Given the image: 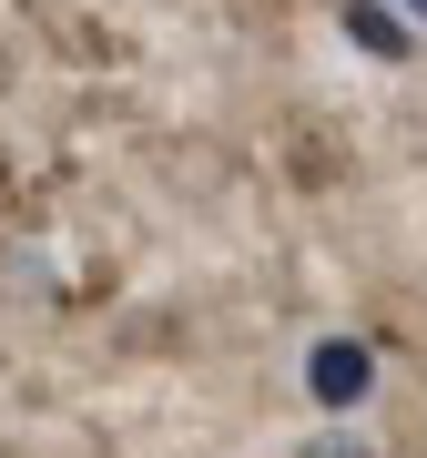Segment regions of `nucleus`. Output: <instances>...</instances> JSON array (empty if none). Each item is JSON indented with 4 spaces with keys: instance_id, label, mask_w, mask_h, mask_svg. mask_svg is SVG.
Masks as SVG:
<instances>
[{
    "instance_id": "obj_3",
    "label": "nucleus",
    "mask_w": 427,
    "mask_h": 458,
    "mask_svg": "<svg viewBox=\"0 0 427 458\" xmlns=\"http://www.w3.org/2000/svg\"><path fill=\"white\" fill-rule=\"evenodd\" d=\"M306 458H356V448H346V438H326V448H306Z\"/></svg>"
},
{
    "instance_id": "obj_1",
    "label": "nucleus",
    "mask_w": 427,
    "mask_h": 458,
    "mask_svg": "<svg viewBox=\"0 0 427 458\" xmlns=\"http://www.w3.org/2000/svg\"><path fill=\"white\" fill-rule=\"evenodd\" d=\"M306 387L326 397V408H356V397L377 387V357H366V336H326V346L306 357Z\"/></svg>"
},
{
    "instance_id": "obj_2",
    "label": "nucleus",
    "mask_w": 427,
    "mask_h": 458,
    "mask_svg": "<svg viewBox=\"0 0 427 458\" xmlns=\"http://www.w3.org/2000/svg\"><path fill=\"white\" fill-rule=\"evenodd\" d=\"M346 31H356V51H377V62H407V11H387V0H346Z\"/></svg>"
},
{
    "instance_id": "obj_4",
    "label": "nucleus",
    "mask_w": 427,
    "mask_h": 458,
    "mask_svg": "<svg viewBox=\"0 0 427 458\" xmlns=\"http://www.w3.org/2000/svg\"><path fill=\"white\" fill-rule=\"evenodd\" d=\"M387 11H417V21H427V0H387Z\"/></svg>"
}]
</instances>
